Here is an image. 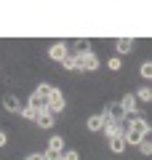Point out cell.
<instances>
[{"label":"cell","instance_id":"cell-1","mask_svg":"<svg viewBox=\"0 0 152 160\" xmlns=\"http://www.w3.org/2000/svg\"><path fill=\"white\" fill-rule=\"evenodd\" d=\"M62 109H64V93L59 91V88H53V91L48 93V112L56 115V112H62Z\"/></svg>","mask_w":152,"mask_h":160},{"label":"cell","instance_id":"cell-2","mask_svg":"<svg viewBox=\"0 0 152 160\" xmlns=\"http://www.w3.org/2000/svg\"><path fill=\"white\" fill-rule=\"evenodd\" d=\"M80 56V72H91V69H99V56L94 51L91 53H78Z\"/></svg>","mask_w":152,"mask_h":160},{"label":"cell","instance_id":"cell-3","mask_svg":"<svg viewBox=\"0 0 152 160\" xmlns=\"http://www.w3.org/2000/svg\"><path fill=\"white\" fill-rule=\"evenodd\" d=\"M27 107H32L35 112H43V109H48V96H43V93L35 91L32 96H29V104H27Z\"/></svg>","mask_w":152,"mask_h":160},{"label":"cell","instance_id":"cell-4","mask_svg":"<svg viewBox=\"0 0 152 160\" xmlns=\"http://www.w3.org/2000/svg\"><path fill=\"white\" fill-rule=\"evenodd\" d=\"M69 53V48H67V43H53V46L48 48V56L53 59V62H62L64 56Z\"/></svg>","mask_w":152,"mask_h":160},{"label":"cell","instance_id":"cell-5","mask_svg":"<svg viewBox=\"0 0 152 160\" xmlns=\"http://www.w3.org/2000/svg\"><path fill=\"white\" fill-rule=\"evenodd\" d=\"M128 131H136V133H141V136H149V123H147L144 118H131Z\"/></svg>","mask_w":152,"mask_h":160},{"label":"cell","instance_id":"cell-6","mask_svg":"<svg viewBox=\"0 0 152 160\" xmlns=\"http://www.w3.org/2000/svg\"><path fill=\"white\" fill-rule=\"evenodd\" d=\"M53 120H56V115H53V112H48V109H43V112H38L35 123H38L40 128H51V126H53Z\"/></svg>","mask_w":152,"mask_h":160},{"label":"cell","instance_id":"cell-7","mask_svg":"<svg viewBox=\"0 0 152 160\" xmlns=\"http://www.w3.org/2000/svg\"><path fill=\"white\" fill-rule=\"evenodd\" d=\"M62 67H64V69H75V72H80V56H78V53H67V56L62 59Z\"/></svg>","mask_w":152,"mask_h":160},{"label":"cell","instance_id":"cell-8","mask_svg":"<svg viewBox=\"0 0 152 160\" xmlns=\"http://www.w3.org/2000/svg\"><path fill=\"white\" fill-rule=\"evenodd\" d=\"M107 115H109V120H115V123H123V120H125V112H123V107H120V102L118 104H109Z\"/></svg>","mask_w":152,"mask_h":160},{"label":"cell","instance_id":"cell-9","mask_svg":"<svg viewBox=\"0 0 152 160\" xmlns=\"http://www.w3.org/2000/svg\"><path fill=\"white\" fill-rule=\"evenodd\" d=\"M136 104H139V102H136L134 93H125V96L120 99V107H123V112H136Z\"/></svg>","mask_w":152,"mask_h":160},{"label":"cell","instance_id":"cell-10","mask_svg":"<svg viewBox=\"0 0 152 160\" xmlns=\"http://www.w3.org/2000/svg\"><path fill=\"white\" fill-rule=\"evenodd\" d=\"M109 149H112V152H123L125 149V136L123 133H118V136L109 139Z\"/></svg>","mask_w":152,"mask_h":160},{"label":"cell","instance_id":"cell-11","mask_svg":"<svg viewBox=\"0 0 152 160\" xmlns=\"http://www.w3.org/2000/svg\"><path fill=\"white\" fill-rule=\"evenodd\" d=\"M3 107H6L8 112H22V104H19L16 96H6L3 99Z\"/></svg>","mask_w":152,"mask_h":160},{"label":"cell","instance_id":"cell-12","mask_svg":"<svg viewBox=\"0 0 152 160\" xmlns=\"http://www.w3.org/2000/svg\"><path fill=\"white\" fill-rule=\"evenodd\" d=\"M118 53H131V48H134V40L131 38H118Z\"/></svg>","mask_w":152,"mask_h":160},{"label":"cell","instance_id":"cell-13","mask_svg":"<svg viewBox=\"0 0 152 160\" xmlns=\"http://www.w3.org/2000/svg\"><path fill=\"white\" fill-rule=\"evenodd\" d=\"M104 126V115H91L88 118V131H101Z\"/></svg>","mask_w":152,"mask_h":160},{"label":"cell","instance_id":"cell-14","mask_svg":"<svg viewBox=\"0 0 152 160\" xmlns=\"http://www.w3.org/2000/svg\"><path fill=\"white\" fill-rule=\"evenodd\" d=\"M48 149H53V152H64V139L62 136H51Z\"/></svg>","mask_w":152,"mask_h":160},{"label":"cell","instance_id":"cell-15","mask_svg":"<svg viewBox=\"0 0 152 160\" xmlns=\"http://www.w3.org/2000/svg\"><path fill=\"white\" fill-rule=\"evenodd\" d=\"M144 139H147V136H141V133H136V131H128V133H125V144H136V147H139Z\"/></svg>","mask_w":152,"mask_h":160},{"label":"cell","instance_id":"cell-16","mask_svg":"<svg viewBox=\"0 0 152 160\" xmlns=\"http://www.w3.org/2000/svg\"><path fill=\"white\" fill-rule=\"evenodd\" d=\"M134 96H136V102H152V88H139Z\"/></svg>","mask_w":152,"mask_h":160},{"label":"cell","instance_id":"cell-17","mask_svg":"<svg viewBox=\"0 0 152 160\" xmlns=\"http://www.w3.org/2000/svg\"><path fill=\"white\" fill-rule=\"evenodd\" d=\"M139 152H141V155H152V142H149V136L139 144Z\"/></svg>","mask_w":152,"mask_h":160},{"label":"cell","instance_id":"cell-18","mask_svg":"<svg viewBox=\"0 0 152 160\" xmlns=\"http://www.w3.org/2000/svg\"><path fill=\"white\" fill-rule=\"evenodd\" d=\"M139 72H141V78H152V62H144Z\"/></svg>","mask_w":152,"mask_h":160},{"label":"cell","instance_id":"cell-19","mask_svg":"<svg viewBox=\"0 0 152 160\" xmlns=\"http://www.w3.org/2000/svg\"><path fill=\"white\" fill-rule=\"evenodd\" d=\"M22 118H27V120H35V118H38V112H35L32 107H24V109H22Z\"/></svg>","mask_w":152,"mask_h":160},{"label":"cell","instance_id":"cell-20","mask_svg":"<svg viewBox=\"0 0 152 160\" xmlns=\"http://www.w3.org/2000/svg\"><path fill=\"white\" fill-rule=\"evenodd\" d=\"M51 91H53V86H48V83H40L38 86V93H43V96H48Z\"/></svg>","mask_w":152,"mask_h":160},{"label":"cell","instance_id":"cell-21","mask_svg":"<svg viewBox=\"0 0 152 160\" xmlns=\"http://www.w3.org/2000/svg\"><path fill=\"white\" fill-rule=\"evenodd\" d=\"M43 158H45V160H62V152H53V149H48Z\"/></svg>","mask_w":152,"mask_h":160},{"label":"cell","instance_id":"cell-22","mask_svg":"<svg viewBox=\"0 0 152 160\" xmlns=\"http://www.w3.org/2000/svg\"><path fill=\"white\" fill-rule=\"evenodd\" d=\"M62 160H78V152L75 149H67V152H62Z\"/></svg>","mask_w":152,"mask_h":160},{"label":"cell","instance_id":"cell-23","mask_svg":"<svg viewBox=\"0 0 152 160\" xmlns=\"http://www.w3.org/2000/svg\"><path fill=\"white\" fill-rule=\"evenodd\" d=\"M107 67H109V69H120V59H118V56H115V59H109V62H107Z\"/></svg>","mask_w":152,"mask_h":160},{"label":"cell","instance_id":"cell-24","mask_svg":"<svg viewBox=\"0 0 152 160\" xmlns=\"http://www.w3.org/2000/svg\"><path fill=\"white\" fill-rule=\"evenodd\" d=\"M24 160H45V158H43V155H27Z\"/></svg>","mask_w":152,"mask_h":160},{"label":"cell","instance_id":"cell-25","mask_svg":"<svg viewBox=\"0 0 152 160\" xmlns=\"http://www.w3.org/2000/svg\"><path fill=\"white\" fill-rule=\"evenodd\" d=\"M6 142H8V139H6V133H0V147H3Z\"/></svg>","mask_w":152,"mask_h":160}]
</instances>
